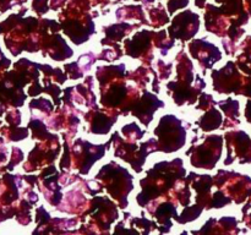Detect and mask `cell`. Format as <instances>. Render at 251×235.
Listing matches in <instances>:
<instances>
[{"mask_svg":"<svg viewBox=\"0 0 251 235\" xmlns=\"http://www.w3.org/2000/svg\"><path fill=\"white\" fill-rule=\"evenodd\" d=\"M198 4H199V0H198Z\"/></svg>","mask_w":251,"mask_h":235,"instance_id":"cell-1","label":"cell"}]
</instances>
